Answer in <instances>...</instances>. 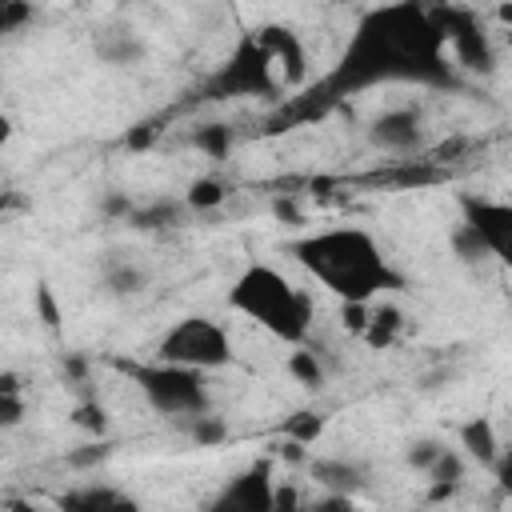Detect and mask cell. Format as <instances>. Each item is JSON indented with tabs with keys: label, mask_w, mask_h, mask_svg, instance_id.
<instances>
[{
	"label": "cell",
	"mask_w": 512,
	"mask_h": 512,
	"mask_svg": "<svg viewBox=\"0 0 512 512\" xmlns=\"http://www.w3.org/2000/svg\"><path fill=\"white\" fill-rule=\"evenodd\" d=\"M376 76H444V32L416 0L376 8L360 24L340 84H364Z\"/></svg>",
	"instance_id": "obj_1"
},
{
	"label": "cell",
	"mask_w": 512,
	"mask_h": 512,
	"mask_svg": "<svg viewBox=\"0 0 512 512\" xmlns=\"http://www.w3.org/2000/svg\"><path fill=\"white\" fill-rule=\"evenodd\" d=\"M288 252L312 280H320L340 300H376L384 288L400 284V276L392 272L376 236L364 228H352V224L308 232V236L292 240Z\"/></svg>",
	"instance_id": "obj_2"
},
{
	"label": "cell",
	"mask_w": 512,
	"mask_h": 512,
	"mask_svg": "<svg viewBox=\"0 0 512 512\" xmlns=\"http://www.w3.org/2000/svg\"><path fill=\"white\" fill-rule=\"evenodd\" d=\"M228 308L240 312L244 320L260 324L284 344H304L316 320V304L308 288H296L280 268L272 264H248L232 288H228Z\"/></svg>",
	"instance_id": "obj_3"
},
{
	"label": "cell",
	"mask_w": 512,
	"mask_h": 512,
	"mask_svg": "<svg viewBox=\"0 0 512 512\" xmlns=\"http://www.w3.org/2000/svg\"><path fill=\"white\" fill-rule=\"evenodd\" d=\"M156 360L196 368V372H212V368H224L232 360V336L212 316H184L160 336Z\"/></svg>",
	"instance_id": "obj_4"
},
{
	"label": "cell",
	"mask_w": 512,
	"mask_h": 512,
	"mask_svg": "<svg viewBox=\"0 0 512 512\" xmlns=\"http://www.w3.org/2000/svg\"><path fill=\"white\" fill-rule=\"evenodd\" d=\"M136 380H140V392L148 396V404L160 416H184V420H192V416L208 412V404H212L208 380L196 368H180V364L156 360L152 368H136Z\"/></svg>",
	"instance_id": "obj_5"
},
{
	"label": "cell",
	"mask_w": 512,
	"mask_h": 512,
	"mask_svg": "<svg viewBox=\"0 0 512 512\" xmlns=\"http://www.w3.org/2000/svg\"><path fill=\"white\" fill-rule=\"evenodd\" d=\"M276 88V68L268 60V52L256 44V36H244L236 44V52L228 56V64L216 76V92L224 96H268Z\"/></svg>",
	"instance_id": "obj_6"
},
{
	"label": "cell",
	"mask_w": 512,
	"mask_h": 512,
	"mask_svg": "<svg viewBox=\"0 0 512 512\" xmlns=\"http://www.w3.org/2000/svg\"><path fill=\"white\" fill-rule=\"evenodd\" d=\"M464 228L492 252L496 260L508 256L512 244V208L504 200H484V196H464Z\"/></svg>",
	"instance_id": "obj_7"
},
{
	"label": "cell",
	"mask_w": 512,
	"mask_h": 512,
	"mask_svg": "<svg viewBox=\"0 0 512 512\" xmlns=\"http://www.w3.org/2000/svg\"><path fill=\"white\" fill-rule=\"evenodd\" d=\"M252 36H256V44L268 52L272 68L280 72V80H284L288 88H296V84L308 76V48H304L300 32H292L288 24H264V28H256Z\"/></svg>",
	"instance_id": "obj_8"
},
{
	"label": "cell",
	"mask_w": 512,
	"mask_h": 512,
	"mask_svg": "<svg viewBox=\"0 0 512 512\" xmlns=\"http://www.w3.org/2000/svg\"><path fill=\"white\" fill-rule=\"evenodd\" d=\"M368 136H372L376 148L396 152V156H408V152L420 148V136H424V128H420V112L408 108V104H404V108H388V112H380V116L372 120Z\"/></svg>",
	"instance_id": "obj_9"
},
{
	"label": "cell",
	"mask_w": 512,
	"mask_h": 512,
	"mask_svg": "<svg viewBox=\"0 0 512 512\" xmlns=\"http://www.w3.org/2000/svg\"><path fill=\"white\" fill-rule=\"evenodd\" d=\"M272 460L252 464L244 476L232 480V488L220 496V508H240V512H272Z\"/></svg>",
	"instance_id": "obj_10"
},
{
	"label": "cell",
	"mask_w": 512,
	"mask_h": 512,
	"mask_svg": "<svg viewBox=\"0 0 512 512\" xmlns=\"http://www.w3.org/2000/svg\"><path fill=\"white\" fill-rule=\"evenodd\" d=\"M460 448L468 460H476L484 468H496V460L504 456V444H500L488 416H472L468 424H460Z\"/></svg>",
	"instance_id": "obj_11"
},
{
	"label": "cell",
	"mask_w": 512,
	"mask_h": 512,
	"mask_svg": "<svg viewBox=\"0 0 512 512\" xmlns=\"http://www.w3.org/2000/svg\"><path fill=\"white\" fill-rule=\"evenodd\" d=\"M400 332H404V312L396 304H368V324L360 332V340L368 348H376V352L392 348L400 340Z\"/></svg>",
	"instance_id": "obj_12"
},
{
	"label": "cell",
	"mask_w": 512,
	"mask_h": 512,
	"mask_svg": "<svg viewBox=\"0 0 512 512\" xmlns=\"http://www.w3.org/2000/svg\"><path fill=\"white\" fill-rule=\"evenodd\" d=\"M96 52L108 60V64H132L144 56V40L132 32V28H104L100 40H96Z\"/></svg>",
	"instance_id": "obj_13"
},
{
	"label": "cell",
	"mask_w": 512,
	"mask_h": 512,
	"mask_svg": "<svg viewBox=\"0 0 512 512\" xmlns=\"http://www.w3.org/2000/svg\"><path fill=\"white\" fill-rule=\"evenodd\" d=\"M224 200H228V184L220 176H196L184 192V208H192V212H212Z\"/></svg>",
	"instance_id": "obj_14"
},
{
	"label": "cell",
	"mask_w": 512,
	"mask_h": 512,
	"mask_svg": "<svg viewBox=\"0 0 512 512\" xmlns=\"http://www.w3.org/2000/svg\"><path fill=\"white\" fill-rule=\"evenodd\" d=\"M288 376L296 380V384H304V388H320L324 384V364H320V356L316 352H308V348H296V352H288Z\"/></svg>",
	"instance_id": "obj_15"
},
{
	"label": "cell",
	"mask_w": 512,
	"mask_h": 512,
	"mask_svg": "<svg viewBox=\"0 0 512 512\" xmlns=\"http://www.w3.org/2000/svg\"><path fill=\"white\" fill-rule=\"evenodd\" d=\"M312 476L324 488H356L360 484V468L348 464V460H316L312 464Z\"/></svg>",
	"instance_id": "obj_16"
},
{
	"label": "cell",
	"mask_w": 512,
	"mask_h": 512,
	"mask_svg": "<svg viewBox=\"0 0 512 512\" xmlns=\"http://www.w3.org/2000/svg\"><path fill=\"white\" fill-rule=\"evenodd\" d=\"M104 284L116 292V296H132V292H140L144 284H148V272L140 268V264H132V260H124V264H116V268H108V276H104Z\"/></svg>",
	"instance_id": "obj_17"
},
{
	"label": "cell",
	"mask_w": 512,
	"mask_h": 512,
	"mask_svg": "<svg viewBox=\"0 0 512 512\" xmlns=\"http://www.w3.org/2000/svg\"><path fill=\"white\" fill-rule=\"evenodd\" d=\"M192 144H196L200 152H208L212 160H224V156L232 152V128H228V124H208V128H200V132L192 136Z\"/></svg>",
	"instance_id": "obj_18"
},
{
	"label": "cell",
	"mask_w": 512,
	"mask_h": 512,
	"mask_svg": "<svg viewBox=\"0 0 512 512\" xmlns=\"http://www.w3.org/2000/svg\"><path fill=\"white\" fill-rule=\"evenodd\" d=\"M324 416L320 412H296V416H288V424H284V436L288 440H300V444H312L320 432H324Z\"/></svg>",
	"instance_id": "obj_19"
},
{
	"label": "cell",
	"mask_w": 512,
	"mask_h": 512,
	"mask_svg": "<svg viewBox=\"0 0 512 512\" xmlns=\"http://www.w3.org/2000/svg\"><path fill=\"white\" fill-rule=\"evenodd\" d=\"M72 424L80 432H88V436H104L108 432V412H104V404L88 400V404H76L72 408Z\"/></svg>",
	"instance_id": "obj_20"
},
{
	"label": "cell",
	"mask_w": 512,
	"mask_h": 512,
	"mask_svg": "<svg viewBox=\"0 0 512 512\" xmlns=\"http://www.w3.org/2000/svg\"><path fill=\"white\" fill-rule=\"evenodd\" d=\"M64 504H68V508H124V504H132V500L120 496V492L88 488V492H72V496H64Z\"/></svg>",
	"instance_id": "obj_21"
},
{
	"label": "cell",
	"mask_w": 512,
	"mask_h": 512,
	"mask_svg": "<svg viewBox=\"0 0 512 512\" xmlns=\"http://www.w3.org/2000/svg\"><path fill=\"white\" fill-rule=\"evenodd\" d=\"M188 432H192V440H200V444H220V440L228 436L224 420H216L212 412H200V416H192V420H188Z\"/></svg>",
	"instance_id": "obj_22"
},
{
	"label": "cell",
	"mask_w": 512,
	"mask_h": 512,
	"mask_svg": "<svg viewBox=\"0 0 512 512\" xmlns=\"http://www.w3.org/2000/svg\"><path fill=\"white\" fill-rule=\"evenodd\" d=\"M32 20V0H0V36L20 32Z\"/></svg>",
	"instance_id": "obj_23"
},
{
	"label": "cell",
	"mask_w": 512,
	"mask_h": 512,
	"mask_svg": "<svg viewBox=\"0 0 512 512\" xmlns=\"http://www.w3.org/2000/svg\"><path fill=\"white\" fill-rule=\"evenodd\" d=\"M24 412H28L24 392H4V388H0V432L16 428V424L24 420Z\"/></svg>",
	"instance_id": "obj_24"
},
{
	"label": "cell",
	"mask_w": 512,
	"mask_h": 512,
	"mask_svg": "<svg viewBox=\"0 0 512 512\" xmlns=\"http://www.w3.org/2000/svg\"><path fill=\"white\" fill-rule=\"evenodd\" d=\"M440 448H444L440 440H416V444L408 448V464H412L416 472H428V468H432V460L440 456Z\"/></svg>",
	"instance_id": "obj_25"
},
{
	"label": "cell",
	"mask_w": 512,
	"mask_h": 512,
	"mask_svg": "<svg viewBox=\"0 0 512 512\" xmlns=\"http://www.w3.org/2000/svg\"><path fill=\"white\" fill-rule=\"evenodd\" d=\"M36 308H40V320L48 324V328H56L60 324V308H56V300H52V288H36Z\"/></svg>",
	"instance_id": "obj_26"
},
{
	"label": "cell",
	"mask_w": 512,
	"mask_h": 512,
	"mask_svg": "<svg viewBox=\"0 0 512 512\" xmlns=\"http://www.w3.org/2000/svg\"><path fill=\"white\" fill-rule=\"evenodd\" d=\"M8 140H12V120H8L4 112H0V148H4Z\"/></svg>",
	"instance_id": "obj_27"
},
{
	"label": "cell",
	"mask_w": 512,
	"mask_h": 512,
	"mask_svg": "<svg viewBox=\"0 0 512 512\" xmlns=\"http://www.w3.org/2000/svg\"><path fill=\"white\" fill-rule=\"evenodd\" d=\"M16 204V192H0V212H8Z\"/></svg>",
	"instance_id": "obj_28"
}]
</instances>
